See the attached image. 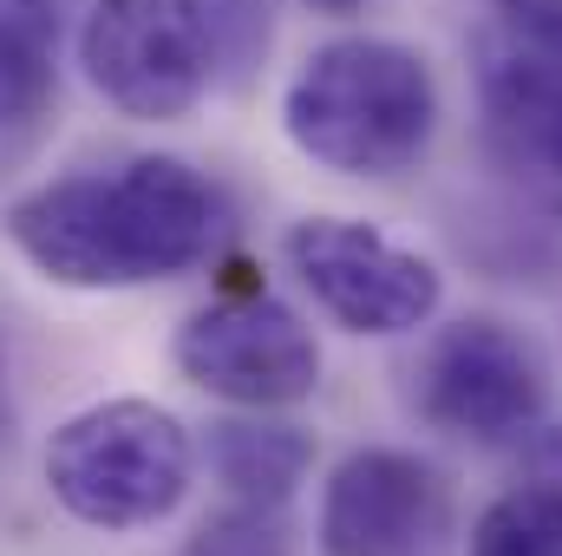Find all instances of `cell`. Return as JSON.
<instances>
[{
  "instance_id": "14",
  "label": "cell",
  "mask_w": 562,
  "mask_h": 556,
  "mask_svg": "<svg viewBox=\"0 0 562 556\" xmlns=\"http://www.w3.org/2000/svg\"><path fill=\"white\" fill-rule=\"evenodd\" d=\"M491 7L510 26V46L562 66V0H491Z\"/></svg>"
},
{
  "instance_id": "8",
  "label": "cell",
  "mask_w": 562,
  "mask_h": 556,
  "mask_svg": "<svg viewBox=\"0 0 562 556\" xmlns=\"http://www.w3.org/2000/svg\"><path fill=\"white\" fill-rule=\"evenodd\" d=\"M321 556H458V498L438 465L400 445H360L327 471Z\"/></svg>"
},
{
  "instance_id": "6",
  "label": "cell",
  "mask_w": 562,
  "mask_h": 556,
  "mask_svg": "<svg viewBox=\"0 0 562 556\" xmlns=\"http://www.w3.org/2000/svg\"><path fill=\"white\" fill-rule=\"evenodd\" d=\"M79 66L112 112L177 125L216 86L223 53L203 0H99L79 33Z\"/></svg>"
},
{
  "instance_id": "9",
  "label": "cell",
  "mask_w": 562,
  "mask_h": 556,
  "mask_svg": "<svg viewBox=\"0 0 562 556\" xmlns=\"http://www.w3.org/2000/svg\"><path fill=\"white\" fill-rule=\"evenodd\" d=\"M477 138L504 190L562 223V66L491 46L477 66Z\"/></svg>"
},
{
  "instance_id": "17",
  "label": "cell",
  "mask_w": 562,
  "mask_h": 556,
  "mask_svg": "<svg viewBox=\"0 0 562 556\" xmlns=\"http://www.w3.org/2000/svg\"><path fill=\"white\" fill-rule=\"evenodd\" d=\"M0 438H7V347H0Z\"/></svg>"
},
{
  "instance_id": "7",
  "label": "cell",
  "mask_w": 562,
  "mask_h": 556,
  "mask_svg": "<svg viewBox=\"0 0 562 556\" xmlns=\"http://www.w3.org/2000/svg\"><path fill=\"white\" fill-rule=\"evenodd\" d=\"M281 256L334 327L367 334V341L419 334L445 301V276L419 249H400L360 216H301Z\"/></svg>"
},
{
  "instance_id": "12",
  "label": "cell",
  "mask_w": 562,
  "mask_h": 556,
  "mask_svg": "<svg viewBox=\"0 0 562 556\" xmlns=\"http://www.w3.org/2000/svg\"><path fill=\"white\" fill-rule=\"evenodd\" d=\"M464 556H562V491L543 478H517L477 511Z\"/></svg>"
},
{
  "instance_id": "4",
  "label": "cell",
  "mask_w": 562,
  "mask_h": 556,
  "mask_svg": "<svg viewBox=\"0 0 562 556\" xmlns=\"http://www.w3.org/2000/svg\"><path fill=\"white\" fill-rule=\"evenodd\" d=\"M170 367L236 413H288L321 387V341L281 294L229 288L177 321Z\"/></svg>"
},
{
  "instance_id": "3",
  "label": "cell",
  "mask_w": 562,
  "mask_h": 556,
  "mask_svg": "<svg viewBox=\"0 0 562 556\" xmlns=\"http://www.w3.org/2000/svg\"><path fill=\"white\" fill-rule=\"evenodd\" d=\"M196 485V438L157 400H99L46 438V491L72 524L150 531Z\"/></svg>"
},
{
  "instance_id": "5",
  "label": "cell",
  "mask_w": 562,
  "mask_h": 556,
  "mask_svg": "<svg viewBox=\"0 0 562 556\" xmlns=\"http://www.w3.org/2000/svg\"><path fill=\"white\" fill-rule=\"evenodd\" d=\"M413 407L445 438L510 445L543 425L550 367L524 327H510L497 314H458L413 360Z\"/></svg>"
},
{
  "instance_id": "13",
  "label": "cell",
  "mask_w": 562,
  "mask_h": 556,
  "mask_svg": "<svg viewBox=\"0 0 562 556\" xmlns=\"http://www.w3.org/2000/svg\"><path fill=\"white\" fill-rule=\"evenodd\" d=\"M183 556H301V551H294V531H288L281 504H243V498H229L223 511H210L183 537Z\"/></svg>"
},
{
  "instance_id": "2",
  "label": "cell",
  "mask_w": 562,
  "mask_h": 556,
  "mask_svg": "<svg viewBox=\"0 0 562 556\" xmlns=\"http://www.w3.org/2000/svg\"><path fill=\"white\" fill-rule=\"evenodd\" d=\"M281 132L307 164L334 177L393 184L438 138V79L425 53L400 40H327L301 59V73L281 92Z\"/></svg>"
},
{
  "instance_id": "1",
  "label": "cell",
  "mask_w": 562,
  "mask_h": 556,
  "mask_svg": "<svg viewBox=\"0 0 562 556\" xmlns=\"http://www.w3.org/2000/svg\"><path fill=\"white\" fill-rule=\"evenodd\" d=\"M0 230L40 281L125 294L203 269L229 230V210L196 164L150 151L112 170H72L20 190L0 210Z\"/></svg>"
},
{
  "instance_id": "11",
  "label": "cell",
  "mask_w": 562,
  "mask_h": 556,
  "mask_svg": "<svg viewBox=\"0 0 562 556\" xmlns=\"http://www.w3.org/2000/svg\"><path fill=\"white\" fill-rule=\"evenodd\" d=\"M59 99V0H0V144L33 138Z\"/></svg>"
},
{
  "instance_id": "16",
  "label": "cell",
  "mask_w": 562,
  "mask_h": 556,
  "mask_svg": "<svg viewBox=\"0 0 562 556\" xmlns=\"http://www.w3.org/2000/svg\"><path fill=\"white\" fill-rule=\"evenodd\" d=\"M307 7H314V13H327V20H347V13H360L367 0H307Z\"/></svg>"
},
{
  "instance_id": "10",
  "label": "cell",
  "mask_w": 562,
  "mask_h": 556,
  "mask_svg": "<svg viewBox=\"0 0 562 556\" xmlns=\"http://www.w3.org/2000/svg\"><path fill=\"white\" fill-rule=\"evenodd\" d=\"M210 478L243 498V504H288L301 491V478L314 471V432L276 413H229L210 419L203 452Z\"/></svg>"
},
{
  "instance_id": "15",
  "label": "cell",
  "mask_w": 562,
  "mask_h": 556,
  "mask_svg": "<svg viewBox=\"0 0 562 556\" xmlns=\"http://www.w3.org/2000/svg\"><path fill=\"white\" fill-rule=\"evenodd\" d=\"M524 478H543L562 491V425H537L524 445Z\"/></svg>"
}]
</instances>
